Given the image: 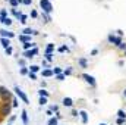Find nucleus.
<instances>
[{"mask_svg":"<svg viewBox=\"0 0 126 125\" xmlns=\"http://www.w3.org/2000/svg\"><path fill=\"white\" fill-rule=\"evenodd\" d=\"M40 5H41V7H43V10L46 13H50L53 10V5L50 3V0H40Z\"/></svg>","mask_w":126,"mask_h":125,"instance_id":"obj_1","label":"nucleus"},{"mask_svg":"<svg viewBox=\"0 0 126 125\" xmlns=\"http://www.w3.org/2000/svg\"><path fill=\"white\" fill-rule=\"evenodd\" d=\"M107 38H108V41H110V43H113V44H114V46H117V47H119V46L123 43V41H122V37H114L113 34H110Z\"/></svg>","mask_w":126,"mask_h":125,"instance_id":"obj_2","label":"nucleus"},{"mask_svg":"<svg viewBox=\"0 0 126 125\" xmlns=\"http://www.w3.org/2000/svg\"><path fill=\"white\" fill-rule=\"evenodd\" d=\"M15 91H16V94L19 96V99H22V100H23V103H29V100H28L27 94H25L22 90H19V87H15Z\"/></svg>","mask_w":126,"mask_h":125,"instance_id":"obj_3","label":"nucleus"},{"mask_svg":"<svg viewBox=\"0 0 126 125\" xmlns=\"http://www.w3.org/2000/svg\"><path fill=\"white\" fill-rule=\"evenodd\" d=\"M82 77L85 78V81L88 82L91 87H95V78H94V77H91V75H88V74H84Z\"/></svg>","mask_w":126,"mask_h":125,"instance_id":"obj_4","label":"nucleus"},{"mask_svg":"<svg viewBox=\"0 0 126 125\" xmlns=\"http://www.w3.org/2000/svg\"><path fill=\"white\" fill-rule=\"evenodd\" d=\"M37 53H38V49H37V47H34L32 50H27V52L23 53V56H25V57H28V59H29V57H34Z\"/></svg>","mask_w":126,"mask_h":125,"instance_id":"obj_5","label":"nucleus"},{"mask_svg":"<svg viewBox=\"0 0 126 125\" xmlns=\"http://www.w3.org/2000/svg\"><path fill=\"white\" fill-rule=\"evenodd\" d=\"M0 34H2V38H12V37H15V34L13 32H9V31H6V30H0Z\"/></svg>","mask_w":126,"mask_h":125,"instance_id":"obj_6","label":"nucleus"},{"mask_svg":"<svg viewBox=\"0 0 126 125\" xmlns=\"http://www.w3.org/2000/svg\"><path fill=\"white\" fill-rule=\"evenodd\" d=\"M62 103H63V106H68V107H72V106H73V100H72L70 97H65V99L62 100Z\"/></svg>","mask_w":126,"mask_h":125,"instance_id":"obj_7","label":"nucleus"},{"mask_svg":"<svg viewBox=\"0 0 126 125\" xmlns=\"http://www.w3.org/2000/svg\"><path fill=\"white\" fill-rule=\"evenodd\" d=\"M9 113H10V105L5 103L3 107H2V115H9Z\"/></svg>","mask_w":126,"mask_h":125,"instance_id":"obj_8","label":"nucleus"},{"mask_svg":"<svg viewBox=\"0 0 126 125\" xmlns=\"http://www.w3.org/2000/svg\"><path fill=\"white\" fill-rule=\"evenodd\" d=\"M79 115H81L82 124H87V122H88V113H87L85 110H81V112H79Z\"/></svg>","mask_w":126,"mask_h":125,"instance_id":"obj_9","label":"nucleus"},{"mask_svg":"<svg viewBox=\"0 0 126 125\" xmlns=\"http://www.w3.org/2000/svg\"><path fill=\"white\" fill-rule=\"evenodd\" d=\"M0 43H2V46H3L5 49L10 47V41H9V38H0Z\"/></svg>","mask_w":126,"mask_h":125,"instance_id":"obj_10","label":"nucleus"},{"mask_svg":"<svg viewBox=\"0 0 126 125\" xmlns=\"http://www.w3.org/2000/svg\"><path fill=\"white\" fill-rule=\"evenodd\" d=\"M0 22H3L5 25H10L12 24V19L10 18H6V16H0Z\"/></svg>","mask_w":126,"mask_h":125,"instance_id":"obj_11","label":"nucleus"},{"mask_svg":"<svg viewBox=\"0 0 126 125\" xmlns=\"http://www.w3.org/2000/svg\"><path fill=\"white\" fill-rule=\"evenodd\" d=\"M23 35H31V34H38V32L37 31H34V30H31V28H25L23 31Z\"/></svg>","mask_w":126,"mask_h":125,"instance_id":"obj_12","label":"nucleus"},{"mask_svg":"<svg viewBox=\"0 0 126 125\" xmlns=\"http://www.w3.org/2000/svg\"><path fill=\"white\" fill-rule=\"evenodd\" d=\"M22 122H23V125H28V113H27V110H22Z\"/></svg>","mask_w":126,"mask_h":125,"instance_id":"obj_13","label":"nucleus"},{"mask_svg":"<svg viewBox=\"0 0 126 125\" xmlns=\"http://www.w3.org/2000/svg\"><path fill=\"white\" fill-rule=\"evenodd\" d=\"M117 118H122V119H126V113L123 109H119L117 110Z\"/></svg>","mask_w":126,"mask_h":125,"instance_id":"obj_14","label":"nucleus"},{"mask_svg":"<svg viewBox=\"0 0 126 125\" xmlns=\"http://www.w3.org/2000/svg\"><path fill=\"white\" fill-rule=\"evenodd\" d=\"M19 40L23 41V43H31V37L28 35H19Z\"/></svg>","mask_w":126,"mask_h":125,"instance_id":"obj_15","label":"nucleus"},{"mask_svg":"<svg viewBox=\"0 0 126 125\" xmlns=\"http://www.w3.org/2000/svg\"><path fill=\"white\" fill-rule=\"evenodd\" d=\"M38 71H40V66H37V65H31V66H29V72L35 74V72H38Z\"/></svg>","mask_w":126,"mask_h":125,"instance_id":"obj_16","label":"nucleus"},{"mask_svg":"<svg viewBox=\"0 0 126 125\" xmlns=\"http://www.w3.org/2000/svg\"><path fill=\"white\" fill-rule=\"evenodd\" d=\"M34 47H35V44H34V43H23V49H25V50L34 49Z\"/></svg>","mask_w":126,"mask_h":125,"instance_id":"obj_17","label":"nucleus"},{"mask_svg":"<svg viewBox=\"0 0 126 125\" xmlns=\"http://www.w3.org/2000/svg\"><path fill=\"white\" fill-rule=\"evenodd\" d=\"M78 62H79V65L82 66V68H87V59H85V57H81Z\"/></svg>","mask_w":126,"mask_h":125,"instance_id":"obj_18","label":"nucleus"},{"mask_svg":"<svg viewBox=\"0 0 126 125\" xmlns=\"http://www.w3.org/2000/svg\"><path fill=\"white\" fill-rule=\"evenodd\" d=\"M38 94H40V97H48V93H47L46 90H43V88L38 91Z\"/></svg>","mask_w":126,"mask_h":125,"instance_id":"obj_19","label":"nucleus"},{"mask_svg":"<svg viewBox=\"0 0 126 125\" xmlns=\"http://www.w3.org/2000/svg\"><path fill=\"white\" fill-rule=\"evenodd\" d=\"M43 75H44V77H51V75H53V71L46 69V71H43Z\"/></svg>","mask_w":126,"mask_h":125,"instance_id":"obj_20","label":"nucleus"},{"mask_svg":"<svg viewBox=\"0 0 126 125\" xmlns=\"http://www.w3.org/2000/svg\"><path fill=\"white\" fill-rule=\"evenodd\" d=\"M9 3H10L12 6H18L19 3H22V0H9Z\"/></svg>","mask_w":126,"mask_h":125,"instance_id":"obj_21","label":"nucleus"},{"mask_svg":"<svg viewBox=\"0 0 126 125\" xmlns=\"http://www.w3.org/2000/svg\"><path fill=\"white\" fill-rule=\"evenodd\" d=\"M53 50H54V44H48V46H47V50H46V53H51Z\"/></svg>","mask_w":126,"mask_h":125,"instance_id":"obj_22","label":"nucleus"},{"mask_svg":"<svg viewBox=\"0 0 126 125\" xmlns=\"http://www.w3.org/2000/svg\"><path fill=\"white\" fill-rule=\"evenodd\" d=\"M62 74V68H54L53 69V75H60Z\"/></svg>","mask_w":126,"mask_h":125,"instance_id":"obj_23","label":"nucleus"},{"mask_svg":"<svg viewBox=\"0 0 126 125\" xmlns=\"http://www.w3.org/2000/svg\"><path fill=\"white\" fill-rule=\"evenodd\" d=\"M48 125H57V119L56 118H50L48 119Z\"/></svg>","mask_w":126,"mask_h":125,"instance_id":"obj_24","label":"nucleus"},{"mask_svg":"<svg viewBox=\"0 0 126 125\" xmlns=\"http://www.w3.org/2000/svg\"><path fill=\"white\" fill-rule=\"evenodd\" d=\"M12 13H13L15 16H16V18H21V15H22L21 12H18V10H16V9H12Z\"/></svg>","mask_w":126,"mask_h":125,"instance_id":"obj_25","label":"nucleus"},{"mask_svg":"<svg viewBox=\"0 0 126 125\" xmlns=\"http://www.w3.org/2000/svg\"><path fill=\"white\" fill-rule=\"evenodd\" d=\"M46 59H47L48 62H51V60H53V55H51V53H46Z\"/></svg>","mask_w":126,"mask_h":125,"instance_id":"obj_26","label":"nucleus"},{"mask_svg":"<svg viewBox=\"0 0 126 125\" xmlns=\"http://www.w3.org/2000/svg\"><path fill=\"white\" fill-rule=\"evenodd\" d=\"M47 103V97H40V105L43 106V105H46Z\"/></svg>","mask_w":126,"mask_h":125,"instance_id":"obj_27","label":"nucleus"},{"mask_svg":"<svg viewBox=\"0 0 126 125\" xmlns=\"http://www.w3.org/2000/svg\"><path fill=\"white\" fill-rule=\"evenodd\" d=\"M117 125H125V122H126V119H122V118H117Z\"/></svg>","mask_w":126,"mask_h":125,"instance_id":"obj_28","label":"nucleus"},{"mask_svg":"<svg viewBox=\"0 0 126 125\" xmlns=\"http://www.w3.org/2000/svg\"><path fill=\"white\" fill-rule=\"evenodd\" d=\"M59 52H69V47L68 46H62L60 49H59Z\"/></svg>","mask_w":126,"mask_h":125,"instance_id":"obj_29","label":"nucleus"},{"mask_svg":"<svg viewBox=\"0 0 126 125\" xmlns=\"http://www.w3.org/2000/svg\"><path fill=\"white\" fill-rule=\"evenodd\" d=\"M70 74H72V69H70V68H69V69H65V71H63V75H65V77H66V75H70Z\"/></svg>","mask_w":126,"mask_h":125,"instance_id":"obj_30","label":"nucleus"},{"mask_svg":"<svg viewBox=\"0 0 126 125\" xmlns=\"http://www.w3.org/2000/svg\"><path fill=\"white\" fill-rule=\"evenodd\" d=\"M56 78H57L59 81H63V80H65V75H63V74H60V75H56Z\"/></svg>","mask_w":126,"mask_h":125,"instance_id":"obj_31","label":"nucleus"},{"mask_svg":"<svg viewBox=\"0 0 126 125\" xmlns=\"http://www.w3.org/2000/svg\"><path fill=\"white\" fill-rule=\"evenodd\" d=\"M21 22H22V24L27 22V16H25V15H21Z\"/></svg>","mask_w":126,"mask_h":125,"instance_id":"obj_32","label":"nucleus"},{"mask_svg":"<svg viewBox=\"0 0 126 125\" xmlns=\"http://www.w3.org/2000/svg\"><path fill=\"white\" fill-rule=\"evenodd\" d=\"M50 110H51V112H56V113H57V112H59V106H53V107H51Z\"/></svg>","mask_w":126,"mask_h":125,"instance_id":"obj_33","label":"nucleus"},{"mask_svg":"<svg viewBox=\"0 0 126 125\" xmlns=\"http://www.w3.org/2000/svg\"><path fill=\"white\" fill-rule=\"evenodd\" d=\"M21 74H22V75L28 74V68H22V69H21Z\"/></svg>","mask_w":126,"mask_h":125,"instance_id":"obj_34","label":"nucleus"},{"mask_svg":"<svg viewBox=\"0 0 126 125\" xmlns=\"http://www.w3.org/2000/svg\"><path fill=\"white\" fill-rule=\"evenodd\" d=\"M5 50H6V55H12V47H7Z\"/></svg>","mask_w":126,"mask_h":125,"instance_id":"obj_35","label":"nucleus"},{"mask_svg":"<svg viewBox=\"0 0 126 125\" xmlns=\"http://www.w3.org/2000/svg\"><path fill=\"white\" fill-rule=\"evenodd\" d=\"M29 78H31V80H37V75L32 74V72H29Z\"/></svg>","mask_w":126,"mask_h":125,"instance_id":"obj_36","label":"nucleus"},{"mask_svg":"<svg viewBox=\"0 0 126 125\" xmlns=\"http://www.w3.org/2000/svg\"><path fill=\"white\" fill-rule=\"evenodd\" d=\"M119 47H120V49H122V50H126V43H122V44H120V46H119Z\"/></svg>","mask_w":126,"mask_h":125,"instance_id":"obj_37","label":"nucleus"},{"mask_svg":"<svg viewBox=\"0 0 126 125\" xmlns=\"http://www.w3.org/2000/svg\"><path fill=\"white\" fill-rule=\"evenodd\" d=\"M23 5H31V0H22Z\"/></svg>","mask_w":126,"mask_h":125,"instance_id":"obj_38","label":"nucleus"},{"mask_svg":"<svg viewBox=\"0 0 126 125\" xmlns=\"http://www.w3.org/2000/svg\"><path fill=\"white\" fill-rule=\"evenodd\" d=\"M97 53H98V50H97V49H94V50H92V52H91V55H92V56H95Z\"/></svg>","mask_w":126,"mask_h":125,"instance_id":"obj_39","label":"nucleus"},{"mask_svg":"<svg viewBox=\"0 0 126 125\" xmlns=\"http://www.w3.org/2000/svg\"><path fill=\"white\" fill-rule=\"evenodd\" d=\"M72 116H78V112H76V110H75V109L72 110Z\"/></svg>","mask_w":126,"mask_h":125,"instance_id":"obj_40","label":"nucleus"},{"mask_svg":"<svg viewBox=\"0 0 126 125\" xmlns=\"http://www.w3.org/2000/svg\"><path fill=\"white\" fill-rule=\"evenodd\" d=\"M117 34H119V37H122V35H123V31H122V30H119V31H117Z\"/></svg>","mask_w":126,"mask_h":125,"instance_id":"obj_41","label":"nucleus"},{"mask_svg":"<svg viewBox=\"0 0 126 125\" xmlns=\"http://www.w3.org/2000/svg\"><path fill=\"white\" fill-rule=\"evenodd\" d=\"M31 16H34V18H35V16H37V12H35V10H32V12H31Z\"/></svg>","mask_w":126,"mask_h":125,"instance_id":"obj_42","label":"nucleus"},{"mask_svg":"<svg viewBox=\"0 0 126 125\" xmlns=\"http://www.w3.org/2000/svg\"><path fill=\"white\" fill-rule=\"evenodd\" d=\"M0 16H6V10H2V12H0Z\"/></svg>","mask_w":126,"mask_h":125,"instance_id":"obj_43","label":"nucleus"},{"mask_svg":"<svg viewBox=\"0 0 126 125\" xmlns=\"http://www.w3.org/2000/svg\"><path fill=\"white\" fill-rule=\"evenodd\" d=\"M123 96H125V97H126V90H125V91H123Z\"/></svg>","mask_w":126,"mask_h":125,"instance_id":"obj_44","label":"nucleus"},{"mask_svg":"<svg viewBox=\"0 0 126 125\" xmlns=\"http://www.w3.org/2000/svg\"><path fill=\"white\" fill-rule=\"evenodd\" d=\"M100 125H107V124H104V122H101V124H100Z\"/></svg>","mask_w":126,"mask_h":125,"instance_id":"obj_45","label":"nucleus"},{"mask_svg":"<svg viewBox=\"0 0 126 125\" xmlns=\"http://www.w3.org/2000/svg\"><path fill=\"white\" fill-rule=\"evenodd\" d=\"M2 88H3V87H0V93H2Z\"/></svg>","mask_w":126,"mask_h":125,"instance_id":"obj_46","label":"nucleus"}]
</instances>
